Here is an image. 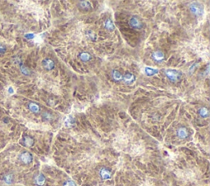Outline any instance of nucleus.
I'll list each match as a JSON object with an SVG mask.
<instances>
[{"label": "nucleus", "instance_id": "1", "mask_svg": "<svg viewBox=\"0 0 210 186\" xmlns=\"http://www.w3.org/2000/svg\"><path fill=\"white\" fill-rule=\"evenodd\" d=\"M164 73L167 79L172 82L180 81L182 77V74L181 71H179L176 69H167V70H165Z\"/></svg>", "mask_w": 210, "mask_h": 186}, {"label": "nucleus", "instance_id": "2", "mask_svg": "<svg viewBox=\"0 0 210 186\" xmlns=\"http://www.w3.org/2000/svg\"><path fill=\"white\" fill-rule=\"evenodd\" d=\"M190 11L194 16H201L204 12V7L199 2H192L190 5Z\"/></svg>", "mask_w": 210, "mask_h": 186}, {"label": "nucleus", "instance_id": "3", "mask_svg": "<svg viewBox=\"0 0 210 186\" xmlns=\"http://www.w3.org/2000/svg\"><path fill=\"white\" fill-rule=\"evenodd\" d=\"M19 160L24 165H30L33 161V155L28 151H25L19 155Z\"/></svg>", "mask_w": 210, "mask_h": 186}, {"label": "nucleus", "instance_id": "4", "mask_svg": "<svg viewBox=\"0 0 210 186\" xmlns=\"http://www.w3.org/2000/svg\"><path fill=\"white\" fill-rule=\"evenodd\" d=\"M176 135L181 140H185L190 136V132L188 128L185 126H180L176 130Z\"/></svg>", "mask_w": 210, "mask_h": 186}, {"label": "nucleus", "instance_id": "5", "mask_svg": "<svg viewBox=\"0 0 210 186\" xmlns=\"http://www.w3.org/2000/svg\"><path fill=\"white\" fill-rule=\"evenodd\" d=\"M129 24L131 25V27L136 29H140L143 27V23L136 16H132L129 20Z\"/></svg>", "mask_w": 210, "mask_h": 186}, {"label": "nucleus", "instance_id": "6", "mask_svg": "<svg viewBox=\"0 0 210 186\" xmlns=\"http://www.w3.org/2000/svg\"><path fill=\"white\" fill-rule=\"evenodd\" d=\"M34 183L36 186H44L46 184V177L42 173H39L34 177Z\"/></svg>", "mask_w": 210, "mask_h": 186}, {"label": "nucleus", "instance_id": "7", "mask_svg": "<svg viewBox=\"0 0 210 186\" xmlns=\"http://www.w3.org/2000/svg\"><path fill=\"white\" fill-rule=\"evenodd\" d=\"M42 66L44 69L47 70H51L55 67V62L51 58H44L42 61Z\"/></svg>", "mask_w": 210, "mask_h": 186}, {"label": "nucleus", "instance_id": "8", "mask_svg": "<svg viewBox=\"0 0 210 186\" xmlns=\"http://www.w3.org/2000/svg\"><path fill=\"white\" fill-rule=\"evenodd\" d=\"M152 58L154 61H155L156 62H163L165 59V54L164 52L160 51V50H158V51H155L152 53Z\"/></svg>", "mask_w": 210, "mask_h": 186}, {"label": "nucleus", "instance_id": "9", "mask_svg": "<svg viewBox=\"0 0 210 186\" xmlns=\"http://www.w3.org/2000/svg\"><path fill=\"white\" fill-rule=\"evenodd\" d=\"M122 80H123L127 84H131L132 83L135 82V80H136V75L131 72H127L124 75H123Z\"/></svg>", "mask_w": 210, "mask_h": 186}, {"label": "nucleus", "instance_id": "10", "mask_svg": "<svg viewBox=\"0 0 210 186\" xmlns=\"http://www.w3.org/2000/svg\"><path fill=\"white\" fill-rule=\"evenodd\" d=\"M78 7L82 11H90L92 8V6L88 1H81L78 2Z\"/></svg>", "mask_w": 210, "mask_h": 186}, {"label": "nucleus", "instance_id": "11", "mask_svg": "<svg viewBox=\"0 0 210 186\" xmlns=\"http://www.w3.org/2000/svg\"><path fill=\"white\" fill-rule=\"evenodd\" d=\"M22 143L23 144H24V146H26V147H31V146H33V144L35 143V140L34 138H32L31 136H30V135H25V136L23 137Z\"/></svg>", "mask_w": 210, "mask_h": 186}, {"label": "nucleus", "instance_id": "12", "mask_svg": "<svg viewBox=\"0 0 210 186\" xmlns=\"http://www.w3.org/2000/svg\"><path fill=\"white\" fill-rule=\"evenodd\" d=\"M104 26L109 31H113V30L115 29V25L113 24V20H111L110 18H108L105 20V21L104 23Z\"/></svg>", "mask_w": 210, "mask_h": 186}, {"label": "nucleus", "instance_id": "13", "mask_svg": "<svg viewBox=\"0 0 210 186\" xmlns=\"http://www.w3.org/2000/svg\"><path fill=\"white\" fill-rule=\"evenodd\" d=\"M28 108L30 109V111H32V112L35 114L39 113L40 111V106H39L37 103L33 102H29V104H28Z\"/></svg>", "mask_w": 210, "mask_h": 186}, {"label": "nucleus", "instance_id": "14", "mask_svg": "<svg viewBox=\"0 0 210 186\" xmlns=\"http://www.w3.org/2000/svg\"><path fill=\"white\" fill-rule=\"evenodd\" d=\"M111 75H112V78H113L115 81H122V77L123 75L120 71H118V70H112V73H111Z\"/></svg>", "mask_w": 210, "mask_h": 186}, {"label": "nucleus", "instance_id": "15", "mask_svg": "<svg viewBox=\"0 0 210 186\" xmlns=\"http://www.w3.org/2000/svg\"><path fill=\"white\" fill-rule=\"evenodd\" d=\"M79 58L83 62H87V61H91L92 57H91V53H89L88 52H82L79 54Z\"/></svg>", "mask_w": 210, "mask_h": 186}, {"label": "nucleus", "instance_id": "16", "mask_svg": "<svg viewBox=\"0 0 210 186\" xmlns=\"http://www.w3.org/2000/svg\"><path fill=\"white\" fill-rule=\"evenodd\" d=\"M159 70L158 69L153 68V67H149V66H146L145 68V73L146 74V75L148 76H153L154 75H157Z\"/></svg>", "mask_w": 210, "mask_h": 186}, {"label": "nucleus", "instance_id": "17", "mask_svg": "<svg viewBox=\"0 0 210 186\" xmlns=\"http://www.w3.org/2000/svg\"><path fill=\"white\" fill-rule=\"evenodd\" d=\"M199 116L202 118H207L209 116V111H208V107H202L199 109Z\"/></svg>", "mask_w": 210, "mask_h": 186}, {"label": "nucleus", "instance_id": "18", "mask_svg": "<svg viewBox=\"0 0 210 186\" xmlns=\"http://www.w3.org/2000/svg\"><path fill=\"white\" fill-rule=\"evenodd\" d=\"M3 180H4L5 183L7 184H12L14 181L13 175L11 174V173H7V174H5V175H3Z\"/></svg>", "mask_w": 210, "mask_h": 186}, {"label": "nucleus", "instance_id": "19", "mask_svg": "<svg viewBox=\"0 0 210 186\" xmlns=\"http://www.w3.org/2000/svg\"><path fill=\"white\" fill-rule=\"evenodd\" d=\"M42 118L45 121H51L54 119V115L49 111H44L42 113Z\"/></svg>", "mask_w": 210, "mask_h": 186}, {"label": "nucleus", "instance_id": "20", "mask_svg": "<svg viewBox=\"0 0 210 186\" xmlns=\"http://www.w3.org/2000/svg\"><path fill=\"white\" fill-rule=\"evenodd\" d=\"M197 66H198V63H196V62L194 64H192L190 68H189V74H190V75H192V74L195 71Z\"/></svg>", "mask_w": 210, "mask_h": 186}, {"label": "nucleus", "instance_id": "21", "mask_svg": "<svg viewBox=\"0 0 210 186\" xmlns=\"http://www.w3.org/2000/svg\"><path fill=\"white\" fill-rule=\"evenodd\" d=\"M21 72L26 75H29L30 74V71L29 68H27V67L25 66H21Z\"/></svg>", "mask_w": 210, "mask_h": 186}, {"label": "nucleus", "instance_id": "22", "mask_svg": "<svg viewBox=\"0 0 210 186\" xmlns=\"http://www.w3.org/2000/svg\"><path fill=\"white\" fill-rule=\"evenodd\" d=\"M26 38H27V39H32V38H34V34H26Z\"/></svg>", "mask_w": 210, "mask_h": 186}, {"label": "nucleus", "instance_id": "23", "mask_svg": "<svg viewBox=\"0 0 210 186\" xmlns=\"http://www.w3.org/2000/svg\"><path fill=\"white\" fill-rule=\"evenodd\" d=\"M4 52H5V48L0 45V54H2V53H3Z\"/></svg>", "mask_w": 210, "mask_h": 186}, {"label": "nucleus", "instance_id": "24", "mask_svg": "<svg viewBox=\"0 0 210 186\" xmlns=\"http://www.w3.org/2000/svg\"><path fill=\"white\" fill-rule=\"evenodd\" d=\"M9 93H13V90H12V88H9V90H8Z\"/></svg>", "mask_w": 210, "mask_h": 186}]
</instances>
